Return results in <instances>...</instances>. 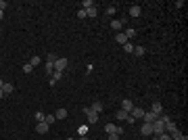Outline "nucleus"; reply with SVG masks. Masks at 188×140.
<instances>
[{
  "mask_svg": "<svg viewBox=\"0 0 188 140\" xmlns=\"http://www.w3.org/2000/svg\"><path fill=\"white\" fill-rule=\"evenodd\" d=\"M130 115L134 117V119H142V117H144V109H140V107H134Z\"/></svg>",
  "mask_w": 188,
  "mask_h": 140,
  "instance_id": "9",
  "label": "nucleus"
},
{
  "mask_svg": "<svg viewBox=\"0 0 188 140\" xmlns=\"http://www.w3.org/2000/svg\"><path fill=\"white\" fill-rule=\"evenodd\" d=\"M65 69H67V59L59 57L55 61V71H65Z\"/></svg>",
  "mask_w": 188,
  "mask_h": 140,
  "instance_id": "2",
  "label": "nucleus"
},
{
  "mask_svg": "<svg viewBox=\"0 0 188 140\" xmlns=\"http://www.w3.org/2000/svg\"><path fill=\"white\" fill-rule=\"evenodd\" d=\"M82 6H84V11H88V9H92V6H94V2H92V0H84Z\"/></svg>",
  "mask_w": 188,
  "mask_h": 140,
  "instance_id": "26",
  "label": "nucleus"
},
{
  "mask_svg": "<svg viewBox=\"0 0 188 140\" xmlns=\"http://www.w3.org/2000/svg\"><path fill=\"white\" fill-rule=\"evenodd\" d=\"M115 42H117V44H121V46H123V44H126V42H130L128 38H126V36H123V32H119L117 36H115Z\"/></svg>",
  "mask_w": 188,
  "mask_h": 140,
  "instance_id": "13",
  "label": "nucleus"
},
{
  "mask_svg": "<svg viewBox=\"0 0 188 140\" xmlns=\"http://www.w3.org/2000/svg\"><path fill=\"white\" fill-rule=\"evenodd\" d=\"M2 96H4V92H2V90H0V98H2Z\"/></svg>",
  "mask_w": 188,
  "mask_h": 140,
  "instance_id": "38",
  "label": "nucleus"
},
{
  "mask_svg": "<svg viewBox=\"0 0 188 140\" xmlns=\"http://www.w3.org/2000/svg\"><path fill=\"white\" fill-rule=\"evenodd\" d=\"M115 115H117V119H119V121H126V119H128V115H130V113H126L123 109H119V111H117V113H115Z\"/></svg>",
  "mask_w": 188,
  "mask_h": 140,
  "instance_id": "18",
  "label": "nucleus"
},
{
  "mask_svg": "<svg viewBox=\"0 0 188 140\" xmlns=\"http://www.w3.org/2000/svg\"><path fill=\"white\" fill-rule=\"evenodd\" d=\"M48 128H50V126H48L46 121H40V123H36V132H38V134H46Z\"/></svg>",
  "mask_w": 188,
  "mask_h": 140,
  "instance_id": "8",
  "label": "nucleus"
},
{
  "mask_svg": "<svg viewBox=\"0 0 188 140\" xmlns=\"http://www.w3.org/2000/svg\"><path fill=\"white\" fill-rule=\"evenodd\" d=\"M77 134H80V136H88V126H80V128H77Z\"/></svg>",
  "mask_w": 188,
  "mask_h": 140,
  "instance_id": "24",
  "label": "nucleus"
},
{
  "mask_svg": "<svg viewBox=\"0 0 188 140\" xmlns=\"http://www.w3.org/2000/svg\"><path fill=\"white\" fill-rule=\"evenodd\" d=\"M2 86H4V82H2V80H0V90H2Z\"/></svg>",
  "mask_w": 188,
  "mask_h": 140,
  "instance_id": "37",
  "label": "nucleus"
},
{
  "mask_svg": "<svg viewBox=\"0 0 188 140\" xmlns=\"http://www.w3.org/2000/svg\"><path fill=\"white\" fill-rule=\"evenodd\" d=\"M153 140H159V138H157V136H155V138H153Z\"/></svg>",
  "mask_w": 188,
  "mask_h": 140,
  "instance_id": "39",
  "label": "nucleus"
},
{
  "mask_svg": "<svg viewBox=\"0 0 188 140\" xmlns=\"http://www.w3.org/2000/svg\"><path fill=\"white\" fill-rule=\"evenodd\" d=\"M55 117H57V119H65V117H67V109H57Z\"/></svg>",
  "mask_w": 188,
  "mask_h": 140,
  "instance_id": "19",
  "label": "nucleus"
},
{
  "mask_svg": "<svg viewBox=\"0 0 188 140\" xmlns=\"http://www.w3.org/2000/svg\"><path fill=\"white\" fill-rule=\"evenodd\" d=\"M67 140H75V138H67Z\"/></svg>",
  "mask_w": 188,
  "mask_h": 140,
  "instance_id": "40",
  "label": "nucleus"
},
{
  "mask_svg": "<svg viewBox=\"0 0 188 140\" xmlns=\"http://www.w3.org/2000/svg\"><path fill=\"white\" fill-rule=\"evenodd\" d=\"M165 132V126L157 119V121H153V136H159V134H163Z\"/></svg>",
  "mask_w": 188,
  "mask_h": 140,
  "instance_id": "3",
  "label": "nucleus"
},
{
  "mask_svg": "<svg viewBox=\"0 0 188 140\" xmlns=\"http://www.w3.org/2000/svg\"><path fill=\"white\" fill-rule=\"evenodd\" d=\"M44 121H46L48 126H50V123H55V121H57V117L52 115V113H48V115H44Z\"/></svg>",
  "mask_w": 188,
  "mask_h": 140,
  "instance_id": "22",
  "label": "nucleus"
},
{
  "mask_svg": "<svg viewBox=\"0 0 188 140\" xmlns=\"http://www.w3.org/2000/svg\"><path fill=\"white\" fill-rule=\"evenodd\" d=\"M140 134L142 136H153V123H142L140 126Z\"/></svg>",
  "mask_w": 188,
  "mask_h": 140,
  "instance_id": "5",
  "label": "nucleus"
},
{
  "mask_svg": "<svg viewBox=\"0 0 188 140\" xmlns=\"http://www.w3.org/2000/svg\"><path fill=\"white\" fill-rule=\"evenodd\" d=\"M50 78H52V80H55V82H59L61 78H63V71H55V73H52V75H50Z\"/></svg>",
  "mask_w": 188,
  "mask_h": 140,
  "instance_id": "27",
  "label": "nucleus"
},
{
  "mask_svg": "<svg viewBox=\"0 0 188 140\" xmlns=\"http://www.w3.org/2000/svg\"><path fill=\"white\" fill-rule=\"evenodd\" d=\"M123 36H126V38H134V36H136V29H134V27H128V29H126V32H123Z\"/></svg>",
  "mask_w": 188,
  "mask_h": 140,
  "instance_id": "21",
  "label": "nucleus"
},
{
  "mask_svg": "<svg viewBox=\"0 0 188 140\" xmlns=\"http://www.w3.org/2000/svg\"><path fill=\"white\" fill-rule=\"evenodd\" d=\"M123 23H126V19H113L109 25H111V27H113V29L119 34V32H121V27H123Z\"/></svg>",
  "mask_w": 188,
  "mask_h": 140,
  "instance_id": "6",
  "label": "nucleus"
},
{
  "mask_svg": "<svg viewBox=\"0 0 188 140\" xmlns=\"http://www.w3.org/2000/svg\"><path fill=\"white\" fill-rule=\"evenodd\" d=\"M157 138H159V140H171V136H169V134H167V132H163V134H159V136H157Z\"/></svg>",
  "mask_w": 188,
  "mask_h": 140,
  "instance_id": "29",
  "label": "nucleus"
},
{
  "mask_svg": "<svg viewBox=\"0 0 188 140\" xmlns=\"http://www.w3.org/2000/svg\"><path fill=\"white\" fill-rule=\"evenodd\" d=\"M6 6H9V2H6V0H0V11H4Z\"/></svg>",
  "mask_w": 188,
  "mask_h": 140,
  "instance_id": "31",
  "label": "nucleus"
},
{
  "mask_svg": "<svg viewBox=\"0 0 188 140\" xmlns=\"http://www.w3.org/2000/svg\"><path fill=\"white\" fill-rule=\"evenodd\" d=\"M107 13H109V15H115V6H107Z\"/></svg>",
  "mask_w": 188,
  "mask_h": 140,
  "instance_id": "33",
  "label": "nucleus"
},
{
  "mask_svg": "<svg viewBox=\"0 0 188 140\" xmlns=\"http://www.w3.org/2000/svg\"><path fill=\"white\" fill-rule=\"evenodd\" d=\"M151 111H153L155 115H161V113H163V105H161V103H153Z\"/></svg>",
  "mask_w": 188,
  "mask_h": 140,
  "instance_id": "12",
  "label": "nucleus"
},
{
  "mask_svg": "<svg viewBox=\"0 0 188 140\" xmlns=\"http://www.w3.org/2000/svg\"><path fill=\"white\" fill-rule=\"evenodd\" d=\"M105 132H107V134H117V126H115V123H107ZM117 136H119V134H117Z\"/></svg>",
  "mask_w": 188,
  "mask_h": 140,
  "instance_id": "14",
  "label": "nucleus"
},
{
  "mask_svg": "<svg viewBox=\"0 0 188 140\" xmlns=\"http://www.w3.org/2000/svg\"><path fill=\"white\" fill-rule=\"evenodd\" d=\"M36 121H38V123H40V121H44V113H42V111H38V113H36Z\"/></svg>",
  "mask_w": 188,
  "mask_h": 140,
  "instance_id": "30",
  "label": "nucleus"
},
{
  "mask_svg": "<svg viewBox=\"0 0 188 140\" xmlns=\"http://www.w3.org/2000/svg\"><path fill=\"white\" fill-rule=\"evenodd\" d=\"M107 140H119V136H117V134H109V138H107Z\"/></svg>",
  "mask_w": 188,
  "mask_h": 140,
  "instance_id": "34",
  "label": "nucleus"
},
{
  "mask_svg": "<svg viewBox=\"0 0 188 140\" xmlns=\"http://www.w3.org/2000/svg\"><path fill=\"white\" fill-rule=\"evenodd\" d=\"M123 52L132 55V52H134V44H132V42H126V44H123Z\"/></svg>",
  "mask_w": 188,
  "mask_h": 140,
  "instance_id": "20",
  "label": "nucleus"
},
{
  "mask_svg": "<svg viewBox=\"0 0 188 140\" xmlns=\"http://www.w3.org/2000/svg\"><path fill=\"white\" fill-rule=\"evenodd\" d=\"M40 63H42V59H40V57H32V61H29V65H32V67H38Z\"/></svg>",
  "mask_w": 188,
  "mask_h": 140,
  "instance_id": "23",
  "label": "nucleus"
},
{
  "mask_svg": "<svg viewBox=\"0 0 188 140\" xmlns=\"http://www.w3.org/2000/svg\"><path fill=\"white\" fill-rule=\"evenodd\" d=\"M96 15H98L96 6H92V9H88V11H86V17H96Z\"/></svg>",
  "mask_w": 188,
  "mask_h": 140,
  "instance_id": "25",
  "label": "nucleus"
},
{
  "mask_svg": "<svg viewBox=\"0 0 188 140\" xmlns=\"http://www.w3.org/2000/svg\"><path fill=\"white\" fill-rule=\"evenodd\" d=\"M121 109H123L126 113H132V109H134V103H132L130 98H123V100H121Z\"/></svg>",
  "mask_w": 188,
  "mask_h": 140,
  "instance_id": "7",
  "label": "nucleus"
},
{
  "mask_svg": "<svg viewBox=\"0 0 188 140\" xmlns=\"http://www.w3.org/2000/svg\"><path fill=\"white\" fill-rule=\"evenodd\" d=\"M23 73H34V67H32L29 63H25L23 65Z\"/></svg>",
  "mask_w": 188,
  "mask_h": 140,
  "instance_id": "28",
  "label": "nucleus"
},
{
  "mask_svg": "<svg viewBox=\"0 0 188 140\" xmlns=\"http://www.w3.org/2000/svg\"><path fill=\"white\" fill-rule=\"evenodd\" d=\"M142 15V9L138 4H134V6H130V17H140Z\"/></svg>",
  "mask_w": 188,
  "mask_h": 140,
  "instance_id": "10",
  "label": "nucleus"
},
{
  "mask_svg": "<svg viewBox=\"0 0 188 140\" xmlns=\"http://www.w3.org/2000/svg\"><path fill=\"white\" fill-rule=\"evenodd\" d=\"M157 119H159V115H155L153 111H144V117H142L144 123H153V121H157Z\"/></svg>",
  "mask_w": 188,
  "mask_h": 140,
  "instance_id": "4",
  "label": "nucleus"
},
{
  "mask_svg": "<svg viewBox=\"0 0 188 140\" xmlns=\"http://www.w3.org/2000/svg\"><path fill=\"white\" fill-rule=\"evenodd\" d=\"M46 73H48V78L55 73V63L52 61H46Z\"/></svg>",
  "mask_w": 188,
  "mask_h": 140,
  "instance_id": "17",
  "label": "nucleus"
},
{
  "mask_svg": "<svg viewBox=\"0 0 188 140\" xmlns=\"http://www.w3.org/2000/svg\"><path fill=\"white\" fill-rule=\"evenodd\" d=\"M2 17H4V11H0V21H2Z\"/></svg>",
  "mask_w": 188,
  "mask_h": 140,
  "instance_id": "36",
  "label": "nucleus"
},
{
  "mask_svg": "<svg viewBox=\"0 0 188 140\" xmlns=\"http://www.w3.org/2000/svg\"><path fill=\"white\" fill-rule=\"evenodd\" d=\"M2 92H4V94H13V92H15V86L4 82V86H2Z\"/></svg>",
  "mask_w": 188,
  "mask_h": 140,
  "instance_id": "16",
  "label": "nucleus"
},
{
  "mask_svg": "<svg viewBox=\"0 0 188 140\" xmlns=\"http://www.w3.org/2000/svg\"><path fill=\"white\" fill-rule=\"evenodd\" d=\"M84 115L88 117V121H90V123H96V121H98V113H94L92 109H90V107H84Z\"/></svg>",
  "mask_w": 188,
  "mask_h": 140,
  "instance_id": "1",
  "label": "nucleus"
},
{
  "mask_svg": "<svg viewBox=\"0 0 188 140\" xmlns=\"http://www.w3.org/2000/svg\"><path fill=\"white\" fill-rule=\"evenodd\" d=\"M77 17H80V19H86V11L80 9V11H77Z\"/></svg>",
  "mask_w": 188,
  "mask_h": 140,
  "instance_id": "32",
  "label": "nucleus"
},
{
  "mask_svg": "<svg viewBox=\"0 0 188 140\" xmlns=\"http://www.w3.org/2000/svg\"><path fill=\"white\" fill-rule=\"evenodd\" d=\"M144 52H146V48H144V46H134V52H132V55H136V57H144Z\"/></svg>",
  "mask_w": 188,
  "mask_h": 140,
  "instance_id": "15",
  "label": "nucleus"
},
{
  "mask_svg": "<svg viewBox=\"0 0 188 140\" xmlns=\"http://www.w3.org/2000/svg\"><path fill=\"white\" fill-rule=\"evenodd\" d=\"M75 140H90L88 136H80V138H75Z\"/></svg>",
  "mask_w": 188,
  "mask_h": 140,
  "instance_id": "35",
  "label": "nucleus"
},
{
  "mask_svg": "<svg viewBox=\"0 0 188 140\" xmlns=\"http://www.w3.org/2000/svg\"><path fill=\"white\" fill-rule=\"evenodd\" d=\"M90 109H92L94 113H98V115H100V113H103V103H100V100H96V103L90 105Z\"/></svg>",
  "mask_w": 188,
  "mask_h": 140,
  "instance_id": "11",
  "label": "nucleus"
}]
</instances>
